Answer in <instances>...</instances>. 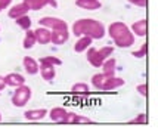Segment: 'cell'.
<instances>
[{"label":"cell","instance_id":"obj_20","mask_svg":"<svg viewBox=\"0 0 158 133\" xmlns=\"http://www.w3.org/2000/svg\"><path fill=\"white\" fill-rule=\"evenodd\" d=\"M35 35H34V31L31 30H27V34L24 37V42H22V48L24 49H33L35 44Z\"/></svg>","mask_w":158,"mask_h":133},{"label":"cell","instance_id":"obj_7","mask_svg":"<svg viewBox=\"0 0 158 133\" xmlns=\"http://www.w3.org/2000/svg\"><path fill=\"white\" fill-rule=\"evenodd\" d=\"M30 10H40L44 6H52L58 7V2L56 0H24L22 2Z\"/></svg>","mask_w":158,"mask_h":133},{"label":"cell","instance_id":"obj_11","mask_svg":"<svg viewBox=\"0 0 158 133\" xmlns=\"http://www.w3.org/2000/svg\"><path fill=\"white\" fill-rule=\"evenodd\" d=\"M130 31L135 35L145 37V35L148 34V19H139V21L133 22L130 27Z\"/></svg>","mask_w":158,"mask_h":133},{"label":"cell","instance_id":"obj_10","mask_svg":"<svg viewBox=\"0 0 158 133\" xmlns=\"http://www.w3.org/2000/svg\"><path fill=\"white\" fill-rule=\"evenodd\" d=\"M124 84H126L124 78L112 76V77H106L105 83H103L102 87H101V90H115V89L121 87V86H124Z\"/></svg>","mask_w":158,"mask_h":133},{"label":"cell","instance_id":"obj_16","mask_svg":"<svg viewBox=\"0 0 158 133\" xmlns=\"http://www.w3.org/2000/svg\"><path fill=\"white\" fill-rule=\"evenodd\" d=\"M69 39V33L68 30H58V31H52V39H50V43L53 44H64L67 43Z\"/></svg>","mask_w":158,"mask_h":133},{"label":"cell","instance_id":"obj_23","mask_svg":"<svg viewBox=\"0 0 158 133\" xmlns=\"http://www.w3.org/2000/svg\"><path fill=\"white\" fill-rule=\"evenodd\" d=\"M90 87L87 83H76L71 86V92L73 93H89Z\"/></svg>","mask_w":158,"mask_h":133},{"label":"cell","instance_id":"obj_24","mask_svg":"<svg viewBox=\"0 0 158 133\" xmlns=\"http://www.w3.org/2000/svg\"><path fill=\"white\" fill-rule=\"evenodd\" d=\"M146 53H148V44L146 43H143L139 50H133L131 52V55L135 56V58H143V56H146Z\"/></svg>","mask_w":158,"mask_h":133},{"label":"cell","instance_id":"obj_30","mask_svg":"<svg viewBox=\"0 0 158 133\" xmlns=\"http://www.w3.org/2000/svg\"><path fill=\"white\" fill-rule=\"evenodd\" d=\"M0 123H2V114H0Z\"/></svg>","mask_w":158,"mask_h":133},{"label":"cell","instance_id":"obj_18","mask_svg":"<svg viewBox=\"0 0 158 133\" xmlns=\"http://www.w3.org/2000/svg\"><path fill=\"white\" fill-rule=\"evenodd\" d=\"M5 81H6V86H10V87H18L21 84L25 83V78L24 76H21L18 73H10L5 77Z\"/></svg>","mask_w":158,"mask_h":133},{"label":"cell","instance_id":"obj_2","mask_svg":"<svg viewBox=\"0 0 158 133\" xmlns=\"http://www.w3.org/2000/svg\"><path fill=\"white\" fill-rule=\"evenodd\" d=\"M108 34L117 48H131L135 44V34L124 22H112L108 27Z\"/></svg>","mask_w":158,"mask_h":133},{"label":"cell","instance_id":"obj_5","mask_svg":"<svg viewBox=\"0 0 158 133\" xmlns=\"http://www.w3.org/2000/svg\"><path fill=\"white\" fill-rule=\"evenodd\" d=\"M40 27L49 28L50 31H58V30H68V24L61 19V18H55V16H43L39 19Z\"/></svg>","mask_w":158,"mask_h":133},{"label":"cell","instance_id":"obj_3","mask_svg":"<svg viewBox=\"0 0 158 133\" xmlns=\"http://www.w3.org/2000/svg\"><path fill=\"white\" fill-rule=\"evenodd\" d=\"M112 52H114V48H111V46H103V48H99V49L89 48L87 49V62L92 67L99 68V67H102L103 61L112 55Z\"/></svg>","mask_w":158,"mask_h":133},{"label":"cell","instance_id":"obj_9","mask_svg":"<svg viewBox=\"0 0 158 133\" xmlns=\"http://www.w3.org/2000/svg\"><path fill=\"white\" fill-rule=\"evenodd\" d=\"M34 35L35 42L39 44H48V43H50V39H52V31L49 28L39 27L37 30H34Z\"/></svg>","mask_w":158,"mask_h":133},{"label":"cell","instance_id":"obj_1","mask_svg":"<svg viewBox=\"0 0 158 133\" xmlns=\"http://www.w3.org/2000/svg\"><path fill=\"white\" fill-rule=\"evenodd\" d=\"M105 25L98 19L93 18H80L73 24V34L74 35H89L93 40H99L105 37Z\"/></svg>","mask_w":158,"mask_h":133},{"label":"cell","instance_id":"obj_29","mask_svg":"<svg viewBox=\"0 0 158 133\" xmlns=\"http://www.w3.org/2000/svg\"><path fill=\"white\" fill-rule=\"evenodd\" d=\"M6 87V81H5V77H2L0 76V93H2V90Z\"/></svg>","mask_w":158,"mask_h":133},{"label":"cell","instance_id":"obj_14","mask_svg":"<svg viewBox=\"0 0 158 133\" xmlns=\"http://www.w3.org/2000/svg\"><path fill=\"white\" fill-rule=\"evenodd\" d=\"M76 6L84 10H98L102 7V3L99 0H76Z\"/></svg>","mask_w":158,"mask_h":133},{"label":"cell","instance_id":"obj_27","mask_svg":"<svg viewBox=\"0 0 158 133\" xmlns=\"http://www.w3.org/2000/svg\"><path fill=\"white\" fill-rule=\"evenodd\" d=\"M129 3L133 5V6H138V7H146L148 6V0H129Z\"/></svg>","mask_w":158,"mask_h":133},{"label":"cell","instance_id":"obj_22","mask_svg":"<svg viewBox=\"0 0 158 133\" xmlns=\"http://www.w3.org/2000/svg\"><path fill=\"white\" fill-rule=\"evenodd\" d=\"M105 80H106V76L105 74H95L93 77H92V86L98 89V90H101V87H102V84L105 83Z\"/></svg>","mask_w":158,"mask_h":133},{"label":"cell","instance_id":"obj_19","mask_svg":"<svg viewBox=\"0 0 158 133\" xmlns=\"http://www.w3.org/2000/svg\"><path fill=\"white\" fill-rule=\"evenodd\" d=\"M67 114V110L64 106H55L52 108L50 112H49V117L52 121H56V123H61V120L64 118V115Z\"/></svg>","mask_w":158,"mask_h":133},{"label":"cell","instance_id":"obj_15","mask_svg":"<svg viewBox=\"0 0 158 133\" xmlns=\"http://www.w3.org/2000/svg\"><path fill=\"white\" fill-rule=\"evenodd\" d=\"M48 115V110L46 108H40V110H30V111L24 112V117L28 121H40Z\"/></svg>","mask_w":158,"mask_h":133},{"label":"cell","instance_id":"obj_25","mask_svg":"<svg viewBox=\"0 0 158 133\" xmlns=\"http://www.w3.org/2000/svg\"><path fill=\"white\" fill-rule=\"evenodd\" d=\"M146 123H148V117H146V114H139L136 118L130 121V124H146Z\"/></svg>","mask_w":158,"mask_h":133},{"label":"cell","instance_id":"obj_12","mask_svg":"<svg viewBox=\"0 0 158 133\" xmlns=\"http://www.w3.org/2000/svg\"><path fill=\"white\" fill-rule=\"evenodd\" d=\"M101 68H102V74H105L106 77H112L115 76V71H117V61L114 58H106Z\"/></svg>","mask_w":158,"mask_h":133},{"label":"cell","instance_id":"obj_6","mask_svg":"<svg viewBox=\"0 0 158 133\" xmlns=\"http://www.w3.org/2000/svg\"><path fill=\"white\" fill-rule=\"evenodd\" d=\"M39 65H40V70H39V73L41 74L43 80H46V81H52V80H55L56 71H55V65H53V64L48 62V61H44V59L41 58Z\"/></svg>","mask_w":158,"mask_h":133},{"label":"cell","instance_id":"obj_4","mask_svg":"<svg viewBox=\"0 0 158 133\" xmlns=\"http://www.w3.org/2000/svg\"><path fill=\"white\" fill-rule=\"evenodd\" d=\"M31 96H33L31 87H28L25 84H21L18 87H15V92H14V95H12V99H10V101H12L14 106L21 108V106H25L28 102H30Z\"/></svg>","mask_w":158,"mask_h":133},{"label":"cell","instance_id":"obj_21","mask_svg":"<svg viewBox=\"0 0 158 133\" xmlns=\"http://www.w3.org/2000/svg\"><path fill=\"white\" fill-rule=\"evenodd\" d=\"M16 21V24H18V27L22 28V30H30V27H31V18L28 16V15H24V16H19V18H16L15 19Z\"/></svg>","mask_w":158,"mask_h":133},{"label":"cell","instance_id":"obj_13","mask_svg":"<svg viewBox=\"0 0 158 133\" xmlns=\"http://www.w3.org/2000/svg\"><path fill=\"white\" fill-rule=\"evenodd\" d=\"M27 12H30V9H28L24 3H18V5H15L9 9V12H7V16L10 18V19H16V18H19V16H24V15H28Z\"/></svg>","mask_w":158,"mask_h":133},{"label":"cell","instance_id":"obj_28","mask_svg":"<svg viewBox=\"0 0 158 133\" xmlns=\"http://www.w3.org/2000/svg\"><path fill=\"white\" fill-rule=\"evenodd\" d=\"M10 3H12V0H0V12L10 6Z\"/></svg>","mask_w":158,"mask_h":133},{"label":"cell","instance_id":"obj_17","mask_svg":"<svg viewBox=\"0 0 158 133\" xmlns=\"http://www.w3.org/2000/svg\"><path fill=\"white\" fill-rule=\"evenodd\" d=\"M93 42V39H90L89 35H81L74 44V52L76 53H83L90 48V44Z\"/></svg>","mask_w":158,"mask_h":133},{"label":"cell","instance_id":"obj_8","mask_svg":"<svg viewBox=\"0 0 158 133\" xmlns=\"http://www.w3.org/2000/svg\"><path fill=\"white\" fill-rule=\"evenodd\" d=\"M22 65H24V70L27 71V74L30 76H35L39 74V70H40V65L35 61L33 56H24L22 59Z\"/></svg>","mask_w":158,"mask_h":133},{"label":"cell","instance_id":"obj_26","mask_svg":"<svg viewBox=\"0 0 158 133\" xmlns=\"http://www.w3.org/2000/svg\"><path fill=\"white\" fill-rule=\"evenodd\" d=\"M136 90L139 92V95H142L143 98H146V96H148V84H146V83L138 84V87H136Z\"/></svg>","mask_w":158,"mask_h":133}]
</instances>
